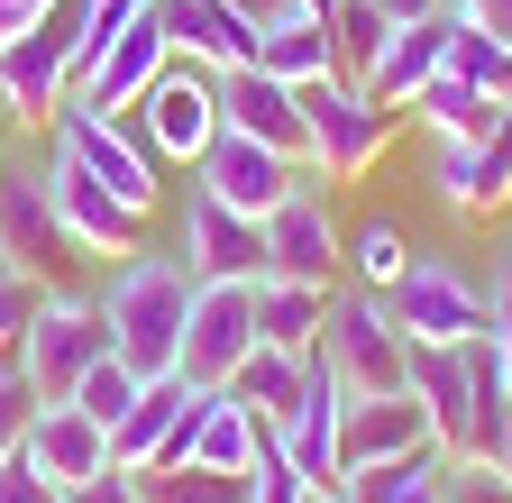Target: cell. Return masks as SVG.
Here are the masks:
<instances>
[{
	"label": "cell",
	"instance_id": "cell-1",
	"mask_svg": "<svg viewBox=\"0 0 512 503\" xmlns=\"http://www.w3.org/2000/svg\"><path fill=\"white\" fill-rule=\"evenodd\" d=\"M183 311H192V275L183 257H119V275L101 284V330H110V357L138 366V375H174L183 366Z\"/></svg>",
	"mask_w": 512,
	"mask_h": 503
},
{
	"label": "cell",
	"instance_id": "cell-2",
	"mask_svg": "<svg viewBox=\"0 0 512 503\" xmlns=\"http://www.w3.org/2000/svg\"><path fill=\"white\" fill-rule=\"evenodd\" d=\"M101 357H110L101 293H83V284H46V302H37L28 339L10 348V366L28 375V394H37V403H74V385H83Z\"/></svg>",
	"mask_w": 512,
	"mask_h": 503
},
{
	"label": "cell",
	"instance_id": "cell-3",
	"mask_svg": "<svg viewBox=\"0 0 512 503\" xmlns=\"http://www.w3.org/2000/svg\"><path fill=\"white\" fill-rule=\"evenodd\" d=\"M302 138H311L302 147L311 183H357V174H375L384 138H394V110L348 74H320V83H302Z\"/></svg>",
	"mask_w": 512,
	"mask_h": 503
},
{
	"label": "cell",
	"instance_id": "cell-4",
	"mask_svg": "<svg viewBox=\"0 0 512 503\" xmlns=\"http://www.w3.org/2000/svg\"><path fill=\"white\" fill-rule=\"evenodd\" d=\"M46 147H64L92 183H110V193L138 211V220H156V202H165V165H156V147L138 138V119H101V110H83V101H64L55 129H46Z\"/></svg>",
	"mask_w": 512,
	"mask_h": 503
},
{
	"label": "cell",
	"instance_id": "cell-5",
	"mask_svg": "<svg viewBox=\"0 0 512 503\" xmlns=\"http://www.w3.org/2000/svg\"><path fill=\"white\" fill-rule=\"evenodd\" d=\"M384 311H394V330L412 348H458L494 321V284H476L458 257H412L403 284L384 293Z\"/></svg>",
	"mask_w": 512,
	"mask_h": 503
},
{
	"label": "cell",
	"instance_id": "cell-6",
	"mask_svg": "<svg viewBox=\"0 0 512 503\" xmlns=\"http://www.w3.org/2000/svg\"><path fill=\"white\" fill-rule=\"evenodd\" d=\"M320 357L339 366V385H348V394H403V385H412V339L394 330L384 293H357V284H339V293H330V330H320Z\"/></svg>",
	"mask_w": 512,
	"mask_h": 503
},
{
	"label": "cell",
	"instance_id": "cell-7",
	"mask_svg": "<svg viewBox=\"0 0 512 503\" xmlns=\"http://www.w3.org/2000/svg\"><path fill=\"white\" fill-rule=\"evenodd\" d=\"M64 101H74V10L55 0L46 28H28V37L0 46V119L28 129V138H46Z\"/></svg>",
	"mask_w": 512,
	"mask_h": 503
},
{
	"label": "cell",
	"instance_id": "cell-8",
	"mask_svg": "<svg viewBox=\"0 0 512 503\" xmlns=\"http://www.w3.org/2000/svg\"><path fill=\"white\" fill-rule=\"evenodd\" d=\"M128 119H138V138L156 147V165H183L192 174V165L211 156V138H220V74H202V65H183V55H174Z\"/></svg>",
	"mask_w": 512,
	"mask_h": 503
},
{
	"label": "cell",
	"instance_id": "cell-9",
	"mask_svg": "<svg viewBox=\"0 0 512 503\" xmlns=\"http://www.w3.org/2000/svg\"><path fill=\"white\" fill-rule=\"evenodd\" d=\"M211 394H220V385H192L183 366H174V375H147L138 403L110 421V458H119V467H165V458H192V430H202Z\"/></svg>",
	"mask_w": 512,
	"mask_h": 503
},
{
	"label": "cell",
	"instance_id": "cell-10",
	"mask_svg": "<svg viewBox=\"0 0 512 503\" xmlns=\"http://www.w3.org/2000/svg\"><path fill=\"white\" fill-rule=\"evenodd\" d=\"M0 257L28 266V275H46V284L83 257V247L64 238V220H55V193H46V147H37V156H0Z\"/></svg>",
	"mask_w": 512,
	"mask_h": 503
},
{
	"label": "cell",
	"instance_id": "cell-11",
	"mask_svg": "<svg viewBox=\"0 0 512 503\" xmlns=\"http://www.w3.org/2000/svg\"><path fill=\"white\" fill-rule=\"evenodd\" d=\"M183 275L192 284H256L266 275V229L247 211H229L220 193L183 183Z\"/></svg>",
	"mask_w": 512,
	"mask_h": 503
},
{
	"label": "cell",
	"instance_id": "cell-12",
	"mask_svg": "<svg viewBox=\"0 0 512 503\" xmlns=\"http://www.w3.org/2000/svg\"><path fill=\"white\" fill-rule=\"evenodd\" d=\"M339 421H348V385H339V366L311 348V357H302V394H293V412L275 421L284 458L302 467L311 494H339Z\"/></svg>",
	"mask_w": 512,
	"mask_h": 503
},
{
	"label": "cell",
	"instance_id": "cell-13",
	"mask_svg": "<svg viewBox=\"0 0 512 503\" xmlns=\"http://www.w3.org/2000/svg\"><path fill=\"white\" fill-rule=\"evenodd\" d=\"M266 229V275H293V284H339L348 266V229L330 220V202H320V183H293V193L256 220Z\"/></svg>",
	"mask_w": 512,
	"mask_h": 503
},
{
	"label": "cell",
	"instance_id": "cell-14",
	"mask_svg": "<svg viewBox=\"0 0 512 503\" xmlns=\"http://www.w3.org/2000/svg\"><path fill=\"white\" fill-rule=\"evenodd\" d=\"M46 193H55V220H64V238H74L83 257H138L147 247V220L128 211L110 183H92L64 147H46Z\"/></svg>",
	"mask_w": 512,
	"mask_h": 503
},
{
	"label": "cell",
	"instance_id": "cell-15",
	"mask_svg": "<svg viewBox=\"0 0 512 503\" xmlns=\"http://www.w3.org/2000/svg\"><path fill=\"white\" fill-rule=\"evenodd\" d=\"M256 348V284H192L183 311V375L192 385H229Z\"/></svg>",
	"mask_w": 512,
	"mask_h": 503
},
{
	"label": "cell",
	"instance_id": "cell-16",
	"mask_svg": "<svg viewBox=\"0 0 512 503\" xmlns=\"http://www.w3.org/2000/svg\"><path fill=\"white\" fill-rule=\"evenodd\" d=\"M165 65H174V37H165V19L147 10V19H128V28L92 55V65L74 74V101H83V110H101V119H128Z\"/></svg>",
	"mask_w": 512,
	"mask_h": 503
},
{
	"label": "cell",
	"instance_id": "cell-17",
	"mask_svg": "<svg viewBox=\"0 0 512 503\" xmlns=\"http://www.w3.org/2000/svg\"><path fill=\"white\" fill-rule=\"evenodd\" d=\"M192 183H202V193H220L229 211H247V220H266L293 183H311L302 174V156H284V147H266V138H238V129H220L211 138V156L192 165Z\"/></svg>",
	"mask_w": 512,
	"mask_h": 503
},
{
	"label": "cell",
	"instance_id": "cell-18",
	"mask_svg": "<svg viewBox=\"0 0 512 503\" xmlns=\"http://www.w3.org/2000/svg\"><path fill=\"white\" fill-rule=\"evenodd\" d=\"M421 449H439V430H430V412H421L412 385H403V394H348V421H339V485H348L357 467H394V458H421Z\"/></svg>",
	"mask_w": 512,
	"mask_h": 503
},
{
	"label": "cell",
	"instance_id": "cell-19",
	"mask_svg": "<svg viewBox=\"0 0 512 503\" xmlns=\"http://www.w3.org/2000/svg\"><path fill=\"white\" fill-rule=\"evenodd\" d=\"M430 183H439V202L458 211V220H494L503 202H512V101H503V119H494V138H476V147H430Z\"/></svg>",
	"mask_w": 512,
	"mask_h": 503
},
{
	"label": "cell",
	"instance_id": "cell-20",
	"mask_svg": "<svg viewBox=\"0 0 512 503\" xmlns=\"http://www.w3.org/2000/svg\"><path fill=\"white\" fill-rule=\"evenodd\" d=\"M448 37H458V10H430V19H394V37H384L375 74H366V92H375L384 110L403 119V110H412V92L448 74Z\"/></svg>",
	"mask_w": 512,
	"mask_h": 503
},
{
	"label": "cell",
	"instance_id": "cell-21",
	"mask_svg": "<svg viewBox=\"0 0 512 503\" xmlns=\"http://www.w3.org/2000/svg\"><path fill=\"white\" fill-rule=\"evenodd\" d=\"M28 467L55 476L64 494H74V485L110 476L119 458H110V430H101L83 403H37V421H28Z\"/></svg>",
	"mask_w": 512,
	"mask_h": 503
},
{
	"label": "cell",
	"instance_id": "cell-22",
	"mask_svg": "<svg viewBox=\"0 0 512 503\" xmlns=\"http://www.w3.org/2000/svg\"><path fill=\"white\" fill-rule=\"evenodd\" d=\"M220 129L266 138V147H284V156L311 147V138H302V92L275 83L266 65H229V74H220ZM302 174H311V165H302Z\"/></svg>",
	"mask_w": 512,
	"mask_h": 503
},
{
	"label": "cell",
	"instance_id": "cell-23",
	"mask_svg": "<svg viewBox=\"0 0 512 503\" xmlns=\"http://www.w3.org/2000/svg\"><path fill=\"white\" fill-rule=\"evenodd\" d=\"M156 19H165L174 55H183V65H202V74L256 65V28L229 10V0H156Z\"/></svg>",
	"mask_w": 512,
	"mask_h": 503
},
{
	"label": "cell",
	"instance_id": "cell-24",
	"mask_svg": "<svg viewBox=\"0 0 512 503\" xmlns=\"http://www.w3.org/2000/svg\"><path fill=\"white\" fill-rule=\"evenodd\" d=\"M330 293L339 284H293V275H256V339L311 357L320 330H330Z\"/></svg>",
	"mask_w": 512,
	"mask_h": 503
},
{
	"label": "cell",
	"instance_id": "cell-25",
	"mask_svg": "<svg viewBox=\"0 0 512 503\" xmlns=\"http://www.w3.org/2000/svg\"><path fill=\"white\" fill-rule=\"evenodd\" d=\"M256 65H266L275 83H320V74H339V46H330V19H311V10H284L256 28Z\"/></svg>",
	"mask_w": 512,
	"mask_h": 503
},
{
	"label": "cell",
	"instance_id": "cell-26",
	"mask_svg": "<svg viewBox=\"0 0 512 503\" xmlns=\"http://www.w3.org/2000/svg\"><path fill=\"white\" fill-rule=\"evenodd\" d=\"M403 119H421L430 147H439V138H448V147H476V138H494L503 101H494V92H476V83H458V74H439V83H421V92H412V110H403Z\"/></svg>",
	"mask_w": 512,
	"mask_h": 503
},
{
	"label": "cell",
	"instance_id": "cell-27",
	"mask_svg": "<svg viewBox=\"0 0 512 503\" xmlns=\"http://www.w3.org/2000/svg\"><path fill=\"white\" fill-rule=\"evenodd\" d=\"M339 503H448V449L394 458V467H357L339 485Z\"/></svg>",
	"mask_w": 512,
	"mask_h": 503
},
{
	"label": "cell",
	"instance_id": "cell-28",
	"mask_svg": "<svg viewBox=\"0 0 512 503\" xmlns=\"http://www.w3.org/2000/svg\"><path fill=\"white\" fill-rule=\"evenodd\" d=\"M412 257H421V247L403 238V220H384V211H375V220H357V229H348V266H339V275H348L357 293H394Z\"/></svg>",
	"mask_w": 512,
	"mask_h": 503
},
{
	"label": "cell",
	"instance_id": "cell-29",
	"mask_svg": "<svg viewBox=\"0 0 512 503\" xmlns=\"http://www.w3.org/2000/svg\"><path fill=\"white\" fill-rule=\"evenodd\" d=\"M256 439H266V421H256V412L220 385V394H211V412H202V430H192V458H202V467H220V476H247Z\"/></svg>",
	"mask_w": 512,
	"mask_h": 503
},
{
	"label": "cell",
	"instance_id": "cell-30",
	"mask_svg": "<svg viewBox=\"0 0 512 503\" xmlns=\"http://www.w3.org/2000/svg\"><path fill=\"white\" fill-rule=\"evenodd\" d=\"M229 394H238L256 421L275 430V421L293 412V394H302V357H293V348H266V339H256V348H247V366L229 375Z\"/></svg>",
	"mask_w": 512,
	"mask_h": 503
},
{
	"label": "cell",
	"instance_id": "cell-31",
	"mask_svg": "<svg viewBox=\"0 0 512 503\" xmlns=\"http://www.w3.org/2000/svg\"><path fill=\"white\" fill-rule=\"evenodd\" d=\"M138 494L147 503H247V476H220L202 458H165V467H138Z\"/></svg>",
	"mask_w": 512,
	"mask_h": 503
},
{
	"label": "cell",
	"instance_id": "cell-32",
	"mask_svg": "<svg viewBox=\"0 0 512 503\" xmlns=\"http://www.w3.org/2000/svg\"><path fill=\"white\" fill-rule=\"evenodd\" d=\"M384 37H394L384 0H339V10H330V46H339V74H348V83H366V74H375Z\"/></svg>",
	"mask_w": 512,
	"mask_h": 503
},
{
	"label": "cell",
	"instance_id": "cell-33",
	"mask_svg": "<svg viewBox=\"0 0 512 503\" xmlns=\"http://www.w3.org/2000/svg\"><path fill=\"white\" fill-rule=\"evenodd\" d=\"M448 74H458V83H476V92H494V101H512V46L458 19V37H448Z\"/></svg>",
	"mask_w": 512,
	"mask_h": 503
},
{
	"label": "cell",
	"instance_id": "cell-34",
	"mask_svg": "<svg viewBox=\"0 0 512 503\" xmlns=\"http://www.w3.org/2000/svg\"><path fill=\"white\" fill-rule=\"evenodd\" d=\"M247 503H311V485H302V467L284 458L275 430L256 439V458H247Z\"/></svg>",
	"mask_w": 512,
	"mask_h": 503
},
{
	"label": "cell",
	"instance_id": "cell-35",
	"mask_svg": "<svg viewBox=\"0 0 512 503\" xmlns=\"http://www.w3.org/2000/svg\"><path fill=\"white\" fill-rule=\"evenodd\" d=\"M138 385H147V375H138V366H119V357H101V366L83 375V385H74V403H83V412H92V421L110 430V421H119L128 403H138Z\"/></svg>",
	"mask_w": 512,
	"mask_h": 503
},
{
	"label": "cell",
	"instance_id": "cell-36",
	"mask_svg": "<svg viewBox=\"0 0 512 503\" xmlns=\"http://www.w3.org/2000/svg\"><path fill=\"white\" fill-rule=\"evenodd\" d=\"M37 302H46V275H28V266H10V257H0V357L28 339Z\"/></svg>",
	"mask_w": 512,
	"mask_h": 503
},
{
	"label": "cell",
	"instance_id": "cell-37",
	"mask_svg": "<svg viewBox=\"0 0 512 503\" xmlns=\"http://www.w3.org/2000/svg\"><path fill=\"white\" fill-rule=\"evenodd\" d=\"M28 421H37V394H28V375L0 357V458H19V449H28Z\"/></svg>",
	"mask_w": 512,
	"mask_h": 503
},
{
	"label": "cell",
	"instance_id": "cell-38",
	"mask_svg": "<svg viewBox=\"0 0 512 503\" xmlns=\"http://www.w3.org/2000/svg\"><path fill=\"white\" fill-rule=\"evenodd\" d=\"M448 503H512V476L494 458H448Z\"/></svg>",
	"mask_w": 512,
	"mask_h": 503
},
{
	"label": "cell",
	"instance_id": "cell-39",
	"mask_svg": "<svg viewBox=\"0 0 512 503\" xmlns=\"http://www.w3.org/2000/svg\"><path fill=\"white\" fill-rule=\"evenodd\" d=\"M0 503H64V485H55V476H37V467H28V449H19V458H0Z\"/></svg>",
	"mask_w": 512,
	"mask_h": 503
},
{
	"label": "cell",
	"instance_id": "cell-40",
	"mask_svg": "<svg viewBox=\"0 0 512 503\" xmlns=\"http://www.w3.org/2000/svg\"><path fill=\"white\" fill-rule=\"evenodd\" d=\"M64 503H147L138 494V467H110V476H92V485H74Z\"/></svg>",
	"mask_w": 512,
	"mask_h": 503
},
{
	"label": "cell",
	"instance_id": "cell-41",
	"mask_svg": "<svg viewBox=\"0 0 512 503\" xmlns=\"http://www.w3.org/2000/svg\"><path fill=\"white\" fill-rule=\"evenodd\" d=\"M448 10H458L467 28H485V37H503V46H512V0H448Z\"/></svg>",
	"mask_w": 512,
	"mask_h": 503
},
{
	"label": "cell",
	"instance_id": "cell-42",
	"mask_svg": "<svg viewBox=\"0 0 512 503\" xmlns=\"http://www.w3.org/2000/svg\"><path fill=\"white\" fill-rule=\"evenodd\" d=\"M46 19H55V0H0V46L28 37V28H46Z\"/></svg>",
	"mask_w": 512,
	"mask_h": 503
},
{
	"label": "cell",
	"instance_id": "cell-43",
	"mask_svg": "<svg viewBox=\"0 0 512 503\" xmlns=\"http://www.w3.org/2000/svg\"><path fill=\"white\" fill-rule=\"evenodd\" d=\"M229 10H238L247 28H266V19H284V10H302V0H229Z\"/></svg>",
	"mask_w": 512,
	"mask_h": 503
},
{
	"label": "cell",
	"instance_id": "cell-44",
	"mask_svg": "<svg viewBox=\"0 0 512 503\" xmlns=\"http://www.w3.org/2000/svg\"><path fill=\"white\" fill-rule=\"evenodd\" d=\"M494 348H503V385H512V311L494 302Z\"/></svg>",
	"mask_w": 512,
	"mask_h": 503
},
{
	"label": "cell",
	"instance_id": "cell-45",
	"mask_svg": "<svg viewBox=\"0 0 512 503\" xmlns=\"http://www.w3.org/2000/svg\"><path fill=\"white\" fill-rule=\"evenodd\" d=\"M494 302L512 311V238H503V257H494Z\"/></svg>",
	"mask_w": 512,
	"mask_h": 503
},
{
	"label": "cell",
	"instance_id": "cell-46",
	"mask_svg": "<svg viewBox=\"0 0 512 503\" xmlns=\"http://www.w3.org/2000/svg\"><path fill=\"white\" fill-rule=\"evenodd\" d=\"M430 10H448V0H384V19H430Z\"/></svg>",
	"mask_w": 512,
	"mask_h": 503
},
{
	"label": "cell",
	"instance_id": "cell-47",
	"mask_svg": "<svg viewBox=\"0 0 512 503\" xmlns=\"http://www.w3.org/2000/svg\"><path fill=\"white\" fill-rule=\"evenodd\" d=\"M311 503H339V494H311Z\"/></svg>",
	"mask_w": 512,
	"mask_h": 503
}]
</instances>
